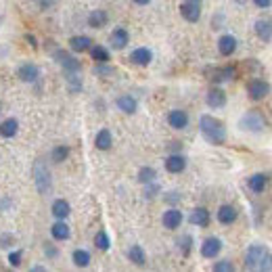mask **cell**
Here are the masks:
<instances>
[{"instance_id": "obj_1", "label": "cell", "mask_w": 272, "mask_h": 272, "mask_svg": "<svg viewBox=\"0 0 272 272\" xmlns=\"http://www.w3.org/2000/svg\"><path fill=\"white\" fill-rule=\"evenodd\" d=\"M199 128H201V134L212 145H222L226 141V128H224V124L220 120L212 118V115H201Z\"/></svg>"}, {"instance_id": "obj_2", "label": "cell", "mask_w": 272, "mask_h": 272, "mask_svg": "<svg viewBox=\"0 0 272 272\" xmlns=\"http://www.w3.org/2000/svg\"><path fill=\"white\" fill-rule=\"evenodd\" d=\"M245 266L249 270H272V253L262 245H251L245 253Z\"/></svg>"}, {"instance_id": "obj_3", "label": "cell", "mask_w": 272, "mask_h": 272, "mask_svg": "<svg viewBox=\"0 0 272 272\" xmlns=\"http://www.w3.org/2000/svg\"><path fill=\"white\" fill-rule=\"evenodd\" d=\"M34 178H36V189L40 195H49L50 189H52V178H50V172H49V166L38 159L34 163Z\"/></svg>"}, {"instance_id": "obj_4", "label": "cell", "mask_w": 272, "mask_h": 272, "mask_svg": "<svg viewBox=\"0 0 272 272\" xmlns=\"http://www.w3.org/2000/svg\"><path fill=\"white\" fill-rule=\"evenodd\" d=\"M241 128L243 130H251V132H260L264 128V120L258 111H249L241 118Z\"/></svg>"}, {"instance_id": "obj_5", "label": "cell", "mask_w": 272, "mask_h": 272, "mask_svg": "<svg viewBox=\"0 0 272 272\" xmlns=\"http://www.w3.org/2000/svg\"><path fill=\"white\" fill-rule=\"evenodd\" d=\"M220 251H222V241L218 237H209V239L203 241V245H201V255L207 258V260L216 258Z\"/></svg>"}, {"instance_id": "obj_6", "label": "cell", "mask_w": 272, "mask_h": 272, "mask_svg": "<svg viewBox=\"0 0 272 272\" xmlns=\"http://www.w3.org/2000/svg\"><path fill=\"white\" fill-rule=\"evenodd\" d=\"M17 77L21 82H36L38 77H40V69H38V65L34 63H23L19 69H17Z\"/></svg>"}, {"instance_id": "obj_7", "label": "cell", "mask_w": 272, "mask_h": 272, "mask_svg": "<svg viewBox=\"0 0 272 272\" xmlns=\"http://www.w3.org/2000/svg\"><path fill=\"white\" fill-rule=\"evenodd\" d=\"M180 15H182V17H184L186 21H191V23L199 21V17H201L199 2H193V0H186L184 4H180Z\"/></svg>"}, {"instance_id": "obj_8", "label": "cell", "mask_w": 272, "mask_h": 272, "mask_svg": "<svg viewBox=\"0 0 272 272\" xmlns=\"http://www.w3.org/2000/svg\"><path fill=\"white\" fill-rule=\"evenodd\" d=\"M247 92H249L251 99L260 100V99H264L270 92V86L264 80H251L249 84H247Z\"/></svg>"}, {"instance_id": "obj_9", "label": "cell", "mask_w": 272, "mask_h": 272, "mask_svg": "<svg viewBox=\"0 0 272 272\" xmlns=\"http://www.w3.org/2000/svg\"><path fill=\"white\" fill-rule=\"evenodd\" d=\"M161 222H163V226H166V228L174 230V228H178V226L182 224V212H180V209H176V207L168 209V212L163 214Z\"/></svg>"}, {"instance_id": "obj_10", "label": "cell", "mask_w": 272, "mask_h": 272, "mask_svg": "<svg viewBox=\"0 0 272 272\" xmlns=\"http://www.w3.org/2000/svg\"><path fill=\"white\" fill-rule=\"evenodd\" d=\"M168 124L176 130H182L189 126V115H186V111H182V109H174V111H170V115H168Z\"/></svg>"}, {"instance_id": "obj_11", "label": "cell", "mask_w": 272, "mask_h": 272, "mask_svg": "<svg viewBox=\"0 0 272 272\" xmlns=\"http://www.w3.org/2000/svg\"><path fill=\"white\" fill-rule=\"evenodd\" d=\"M54 59L61 63V67L65 69V72H80V63L72 57L69 52H65V50H59V52H54Z\"/></svg>"}, {"instance_id": "obj_12", "label": "cell", "mask_w": 272, "mask_h": 272, "mask_svg": "<svg viewBox=\"0 0 272 272\" xmlns=\"http://www.w3.org/2000/svg\"><path fill=\"white\" fill-rule=\"evenodd\" d=\"M109 42H111V46H113L115 50H122L124 46L130 42V34H128L124 27H115L113 32H111V38H109Z\"/></svg>"}, {"instance_id": "obj_13", "label": "cell", "mask_w": 272, "mask_h": 272, "mask_svg": "<svg viewBox=\"0 0 272 272\" xmlns=\"http://www.w3.org/2000/svg\"><path fill=\"white\" fill-rule=\"evenodd\" d=\"M218 50H220V54H224V57H230V54L237 50V38L230 34L222 36L220 40H218Z\"/></svg>"}, {"instance_id": "obj_14", "label": "cell", "mask_w": 272, "mask_h": 272, "mask_svg": "<svg viewBox=\"0 0 272 272\" xmlns=\"http://www.w3.org/2000/svg\"><path fill=\"white\" fill-rule=\"evenodd\" d=\"M151 59H153V54H151V50L149 49H145V46H141V49H136V50H132V54H130V61L134 65H149L151 63Z\"/></svg>"}, {"instance_id": "obj_15", "label": "cell", "mask_w": 272, "mask_h": 272, "mask_svg": "<svg viewBox=\"0 0 272 272\" xmlns=\"http://www.w3.org/2000/svg\"><path fill=\"white\" fill-rule=\"evenodd\" d=\"M205 100H207V105L209 107H214V109H220V107H224L226 105V95L220 90V88H212L207 92V97H205Z\"/></svg>"}, {"instance_id": "obj_16", "label": "cell", "mask_w": 272, "mask_h": 272, "mask_svg": "<svg viewBox=\"0 0 272 272\" xmlns=\"http://www.w3.org/2000/svg\"><path fill=\"white\" fill-rule=\"evenodd\" d=\"M184 168H186V159L182 155H170L166 159V170L170 174H178V172H182Z\"/></svg>"}, {"instance_id": "obj_17", "label": "cell", "mask_w": 272, "mask_h": 272, "mask_svg": "<svg viewBox=\"0 0 272 272\" xmlns=\"http://www.w3.org/2000/svg\"><path fill=\"white\" fill-rule=\"evenodd\" d=\"M17 132H19V122L15 118H9L0 124V136L2 138H13Z\"/></svg>"}, {"instance_id": "obj_18", "label": "cell", "mask_w": 272, "mask_h": 272, "mask_svg": "<svg viewBox=\"0 0 272 272\" xmlns=\"http://www.w3.org/2000/svg\"><path fill=\"white\" fill-rule=\"evenodd\" d=\"M255 34H258L260 40L268 42L272 38V23L266 21V19H258V21H255Z\"/></svg>"}, {"instance_id": "obj_19", "label": "cell", "mask_w": 272, "mask_h": 272, "mask_svg": "<svg viewBox=\"0 0 272 272\" xmlns=\"http://www.w3.org/2000/svg\"><path fill=\"white\" fill-rule=\"evenodd\" d=\"M50 235H52V239H57V241H67L69 235H72V230H69V226H67L63 220H59V222L52 224Z\"/></svg>"}, {"instance_id": "obj_20", "label": "cell", "mask_w": 272, "mask_h": 272, "mask_svg": "<svg viewBox=\"0 0 272 272\" xmlns=\"http://www.w3.org/2000/svg\"><path fill=\"white\" fill-rule=\"evenodd\" d=\"M69 214H72V207H69V203L65 199H57L52 203V216L57 218V220H65Z\"/></svg>"}, {"instance_id": "obj_21", "label": "cell", "mask_w": 272, "mask_h": 272, "mask_svg": "<svg viewBox=\"0 0 272 272\" xmlns=\"http://www.w3.org/2000/svg\"><path fill=\"white\" fill-rule=\"evenodd\" d=\"M189 220H191V224H195V226H207L209 224V212L205 207H197V209H193Z\"/></svg>"}, {"instance_id": "obj_22", "label": "cell", "mask_w": 272, "mask_h": 272, "mask_svg": "<svg viewBox=\"0 0 272 272\" xmlns=\"http://www.w3.org/2000/svg\"><path fill=\"white\" fill-rule=\"evenodd\" d=\"M69 46H72V50H75V52H84V50H90L92 40L88 36H74L72 40H69Z\"/></svg>"}, {"instance_id": "obj_23", "label": "cell", "mask_w": 272, "mask_h": 272, "mask_svg": "<svg viewBox=\"0 0 272 272\" xmlns=\"http://www.w3.org/2000/svg\"><path fill=\"white\" fill-rule=\"evenodd\" d=\"M136 107H138L136 99H132L130 95H124V97H120V99H118V109H120V111H124V113L132 115V113L136 111Z\"/></svg>"}, {"instance_id": "obj_24", "label": "cell", "mask_w": 272, "mask_h": 272, "mask_svg": "<svg viewBox=\"0 0 272 272\" xmlns=\"http://www.w3.org/2000/svg\"><path fill=\"white\" fill-rule=\"evenodd\" d=\"M218 220H220L222 224H232L237 220V209L232 205H222L220 209H218Z\"/></svg>"}, {"instance_id": "obj_25", "label": "cell", "mask_w": 272, "mask_h": 272, "mask_svg": "<svg viewBox=\"0 0 272 272\" xmlns=\"http://www.w3.org/2000/svg\"><path fill=\"white\" fill-rule=\"evenodd\" d=\"M95 145H97V149L107 151L109 147L113 145V136H111V132H109V130H100L99 134H97V138H95Z\"/></svg>"}, {"instance_id": "obj_26", "label": "cell", "mask_w": 272, "mask_h": 272, "mask_svg": "<svg viewBox=\"0 0 272 272\" xmlns=\"http://www.w3.org/2000/svg\"><path fill=\"white\" fill-rule=\"evenodd\" d=\"M90 54H92V61H97L99 65L109 63V50L103 49V46H90Z\"/></svg>"}, {"instance_id": "obj_27", "label": "cell", "mask_w": 272, "mask_h": 272, "mask_svg": "<svg viewBox=\"0 0 272 272\" xmlns=\"http://www.w3.org/2000/svg\"><path fill=\"white\" fill-rule=\"evenodd\" d=\"M128 258H130V262H134L136 266H143V264L147 262V255H145L141 245H132L130 251H128Z\"/></svg>"}, {"instance_id": "obj_28", "label": "cell", "mask_w": 272, "mask_h": 272, "mask_svg": "<svg viewBox=\"0 0 272 272\" xmlns=\"http://www.w3.org/2000/svg\"><path fill=\"white\" fill-rule=\"evenodd\" d=\"M107 19H109V17H107V13H105V11H100V9H99V11H92V13H90V17H88V25L99 29V27H103V25H105Z\"/></svg>"}, {"instance_id": "obj_29", "label": "cell", "mask_w": 272, "mask_h": 272, "mask_svg": "<svg viewBox=\"0 0 272 272\" xmlns=\"http://www.w3.org/2000/svg\"><path fill=\"white\" fill-rule=\"evenodd\" d=\"M235 75H237L235 67H224V69H218L212 80L214 82H226V80H235Z\"/></svg>"}, {"instance_id": "obj_30", "label": "cell", "mask_w": 272, "mask_h": 272, "mask_svg": "<svg viewBox=\"0 0 272 272\" xmlns=\"http://www.w3.org/2000/svg\"><path fill=\"white\" fill-rule=\"evenodd\" d=\"M72 258H74V264H75V266H80V268H86L88 264H90V253H88L86 249H75Z\"/></svg>"}, {"instance_id": "obj_31", "label": "cell", "mask_w": 272, "mask_h": 272, "mask_svg": "<svg viewBox=\"0 0 272 272\" xmlns=\"http://www.w3.org/2000/svg\"><path fill=\"white\" fill-rule=\"evenodd\" d=\"M249 189L253 193H262L264 189H266V176H264V174H253L249 178Z\"/></svg>"}, {"instance_id": "obj_32", "label": "cell", "mask_w": 272, "mask_h": 272, "mask_svg": "<svg viewBox=\"0 0 272 272\" xmlns=\"http://www.w3.org/2000/svg\"><path fill=\"white\" fill-rule=\"evenodd\" d=\"M95 245H97V249H100V251H107L109 247H111V241H109V235H107L105 230H99V232H97Z\"/></svg>"}, {"instance_id": "obj_33", "label": "cell", "mask_w": 272, "mask_h": 272, "mask_svg": "<svg viewBox=\"0 0 272 272\" xmlns=\"http://www.w3.org/2000/svg\"><path fill=\"white\" fill-rule=\"evenodd\" d=\"M65 74H67L69 92H80V90H82V80H80V75H75V72H65Z\"/></svg>"}, {"instance_id": "obj_34", "label": "cell", "mask_w": 272, "mask_h": 272, "mask_svg": "<svg viewBox=\"0 0 272 272\" xmlns=\"http://www.w3.org/2000/svg\"><path fill=\"white\" fill-rule=\"evenodd\" d=\"M155 178H157V174H155L153 168H141V172H138V180H141L143 184L155 182Z\"/></svg>"}, {"instance_id": "obj_35", "label": "cell", "mask_w": 272, "mask_h": 272, "mask_svg": "<svg viewBox=\"0 0 272 272\" xmlns=\"http://www.w3.org/2000/svg\"><path fill=\"white\" fill-rule=\"evenodd\" d=\"M50 155H52V161L61 163V161H65V159L69 157V149H67V147H63V145H61V147H54Z\"/></svg>"}, {"instance_id": "obj_36", "label": "cell", "mask_w": 272, "mask_h": 272, "mask_svg": "<svg viewBox=\"0 0 272 272\" xmlns=\"http://www.w3.org/2000/svg\"><path fill=\"white\" fill-rule=\"evenodd\" d=\"M232 270H235V266H232L230 262H226V260L214 264V272H232Z\"/></svg>"}, {"instance_id": "obj_37", "label": "cell", "mask_w": 272, "mask_h": 272, "mask_svg": "<svg viewBox=\"0 0 272 272\" xmlns=\"http://www.w3.org/2000/svg\"><path fill=\"white\" fill-rule=\"evenodd\" d=\"M21 251H13V253H9V262H11V266H15V268H17L19 266V264H21Z\"/></svg>"}, {"instance_id": "obj_38", "label": "cell", "mask_w": 272, "mask_h": 272, "mask_svg": "<svg viewBox=\"0 0 272 272\" xmlns=\"http://www.w3.org/2000/svg\"><path fill=\"white\" fill-rule=\"evenodd\" d=\"M36 4L40 6V9H50V6L54 4V0H36Z\"/></svg>"}, {"instance_id": "obj_39", "label": "cell", "mask_w": 272, "mask_h": 272, "mask_svg": "<svg viewBox=\"0 0 272 272\" xmlns=\"http://www.w3.org/2000/svg\"><path fill=\"white\" fill-rule=\"evenodd\" d=\"M255 6H260V9H268V6L272 4V0H253Z\"/></svg>"}, {"instance_id": "obj_40", "label": "cell", "mask_w": 272, "mask_h": 272, "mask_svg": "<svg viewBox=\"0 0 272 272\" xmlns=\"http://www.w3.org/2000/svg\"><path fill=\"white\" fill-rule=\"evenodd\" d=\"M157 191H159V189L151 182V189H147V197H153V193H157Z\"/></svg>"}, {"instance_id": "obj_41", "label": "cell", "mask_w": 272, "mask_h": 272, "mask_svg": "<svg viewBox=\"0 0 272 272\" xmlns=\"http://www.w3.org/2000/svg\"><path fill=\"white\" fill-rule=\"evenodd\" d=\"M46 253H49L50 258H54V255H57V249H52V247H46Z\"/></svg>"}, {"instance_id": "obj_42", "label": "cell", "mask_w": 272, "mask_h": 272, "mask_svg": "<svg viewBox=\"0 0 272 272\" xmlns=\"http://www.w3.org/2000/svg\"><path fill=\"white\" fill-rule=\"evenodd\" d=\"M168 201H178V195H176V193H170V197H168Z\"/></svg>"}, {"instance_id": "obj_43", "label": "cell", "mask_w": 272, "mask_h": 272, "mask_svg": "<svg viewBox=\"0 0 272 272\" xmlns=\"http://www.w3.org/2000/svg\"><path fill=\"white\" fill-rule=\"evenodd\" d=\"M134 2H136V4H149L151 0H134Z\"/></svg>"}, {"instance_id": "obj_44", "label": "cell", "mask_w": 272, "mask_h": 272, "mask_svg": "<svg viewBox=\"0 0 272 272\" xmlns=\"http://www.w3.org/2000/svg\"><path fill=\"white\" fill-rule=\"evenodd\" d=\"M193 2H201V0H193Z\"/></svg>"}]
</instances>
